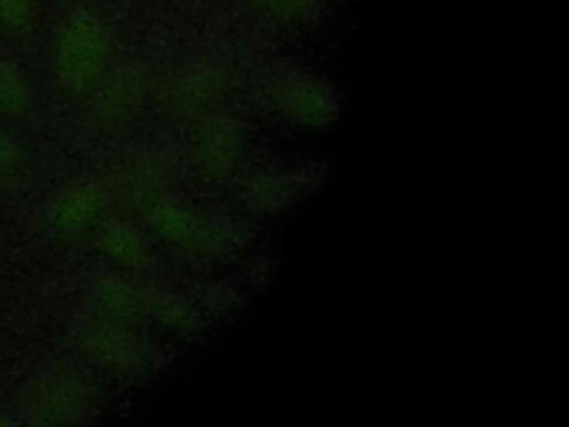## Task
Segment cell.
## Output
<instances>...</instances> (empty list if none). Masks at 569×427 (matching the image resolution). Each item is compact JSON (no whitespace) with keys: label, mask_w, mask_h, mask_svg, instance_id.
I'll list each match as a JSON object with an SVG mask.
<instances>
[{"label":"cell","mask_w":569,"mask_h":427,"mask_svg":"<svg viewBox=\"0 0 569 427\" xmlns=\"http://www.w3.org/2000/svg\"><path fill=\"white\" fill-rule=\"evenodd\" d=\"M111 40L104 24L91 13L69 16L53 44V73L67 96H89L107 76Z\"/></svg>","instance_id":"1"},{"label":"cell","mask_w":569,"mask_h":427,"mask_svg":"<svg viewBox=\"0 0 569 427\" xmlns=\"http://www.w3.org/2000/svg\"><path fill=\"white\" fill-rule=\"evenodd\" d=\"M82 407L84 389L76 378L67 374L42 376L22 396V414L29 423L36 425L73 420Z\"/></svg>","instance_id":"2"},{"label":"cell","mask_w":569,"mask_h":427,"mask_svg":"<svg viewBox=\"0 0 569 427\" xmlns=\"http://www.w3.org/2000/svg\"><path fill=\"white\" fill-rule=\"evenodd\" d=\"M271 102L278 111L305 122V125H325L338 111V98L329 87L309 78L280 80L269 87Z\"/></svg>","instance_id":"3"},{"label":"cell","mask_w":569,"mask_h":427,"mask_svg":"<svg viewBox=\"0 0 569 427\" xmlns=\"http://www.w3.org/2000/svg\"><path fill=\"white\" fill-rule=\"evenodd\" d=\"M104 209V191L96 182H71L60 189L51 205L49 218L58 229H82L100 218Z\"/></svg>","instance_id":"4"},{"label":"cell","mask_w":569,"mask_h":427,"mask_svg":"<svg viewBox=\"0 0 569 427\" xmlns=\"http://www.w3.org/2000/svg\"><path fill=\"white\" fill-rule=\"evenodd\" d=\"M89 113L100 127H116L131 116L140 100V85L133 73L120 71L111 78H102L100 85L89 93Z\"/></svg>","instance_id":"5"},{"label":"cell","mask_w":569,"mask_h":427,"mask_svg":"<svg viewBox=\"0 0 569 427\" xmlns=\"http://www.w3.org/2000/svg\"><path fill=\"white\" fill-rule=\"evenodd\" d=\"M238 131L231 120L216 118L204 125L196 140V165L202 173L218 178L233 169L238 160Z\"/></svg>","instance_id":"6"},{"label":"cell","mask_w":569,"mask_h":427,"mask_svg":"<svg viewBox=\"0 0 569 427\" xmlns=\"http://www.w3.org/2000/svg\"><path fill=\"white\" fill-rule=\"evenodd\" d=\"M87 358L104 367H129L138 360V349L133 338L113 322H91L80 331L78 338Z\"/></svg>","instance_id":"7"},{"label":"cell","mask_w":569,"mask_h":427,"mask_svg":"<svg viewBox=\"0 0 569 427\" xmlns=\"http://www.w3.org/2000/svg\"><path fill=\"white\" fill-rule=\"evenodd\" d=\"M156 227L178 245L204 249L213 242V229L191 209L178 202H158L151 211Z\"/></svg>","instance_id":"8"},{"label":"cell","mask_w":569,"mask_h":427,"mask_svg":"<svg viewBox=\"0 0 569 427\" xmlns=\"http://www.w3.org/2000/svg\"><path fill=\"white\" fill-rule=\"evenodd\" d=\"M98 247L127 267H138L147 258V245L138 231L122 220H107L98 229Z\"/></svg>","instance_id":"9"},{"label":"cell","mask_w":569,"mask_h":427,"mask_svg":"<svg viewBox=\"0 0 569 427\" xmlns=\"http://www.w3.org/2000/svg\"><path fill=\"white\" fill-rule=\"evenodd\" d=\"M29 102L31 91L27 76L16 62L0 58V116L18 118L29 109Z\"/></svg>","instance_id":"10"},{"label":"cell","mask_w":569,"mask_h":427,"mask_svg":"<svg viewBox=\"0 0 569 427\" xmlns=\"http://www.w3.org/2000/svg\"><path fill=\"white\" fill-rule=\"evenodd\" d=\"M218 91L220 89H216V82H211V76L207 73H193L191 78H184L182 85L178 87V96L184 102L182 109H196L204 100L213 98Z\"/></svg>","instance_id":"11"},{"label":"cell","mask_w":569,"mask_h":427,"mask_svg":"<svg viewBox=\"0 0 569 427\" xmlns=\"http://www.w3.org/2000/svg\"><path fill=\"white\" fill-rule=\"evenodd\" d=\"M33 16L31 0H0V27L7 33H20L29 27Z\"/></svg>","instance_id":"12"},{"label":"cell","mask_w":569,"mask_h":427,"mask_svg":"<svg viewBox=\"0 0 569 427\" xmlns=\"http://www.w3.org/2000/svg\"><path fill=\"white\" fill-rule=\"evenodd\" d=\"M20 167V153L16 142L0 129V185H7L16 178Z\"/></svg>","instance_id":"13"},{"label":"cell","mask_w":569,"mask_h":427,"mask_svg":"<svg viewBox=\"0 0 569 427\" xmlns=\"http://www.w3.org/2000/svg\"><path fill=\"white\" fill-rule=\"evenodd\" d=\"M2 423H7V418H4V416H0V425H2Z\"/></svg>","instance_id":"14"}]
</instances>
